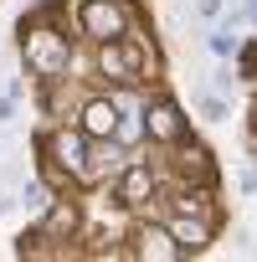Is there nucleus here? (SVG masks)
Instances as JSON below:
<instances>
[{"label":"nucleus","mask_w":257,"mask_h":262,"mask_svg":"<svg viewBox=\"0 0 257 262\" xmlns=\"http://www.w3.org/2000/svg\"><path fill=\"white\" fill-rule=\"evenodd\" d=\"M144 128H149L155 139H165V144H180V139H185V128H180V113H175L165 98L144 108Z\"/></svg>","instance_id":"5"},{"label":"nucleus","mask_w":257,"mask_h":262,"mask_svg":"<svg viewBox=\"0 0 257 262\" xmlns=\"http://www.w3.org/2000/svg\"><path fill=\"white\" fill-rule=\"evenodd\" d=\"M113 128H118V103L93 98V103L82 108V134H88V139H113Z\"/></svg>","instance_id":"6"},{"label":"nucleus","mask_w":257,"mask_h":262,"mask_svg":"<svg viewBox=\"0 0 257 262\" xmlns=\"http://www.w3.org/2000/svg\"><path fill=\"white\" fill-rule=\"evenodd\" d=\"M113 139H123V144H134V139H139V123H134V118H128V123H118V128H113Z\"/></svg>","instance_id":"12"},{"label":"nucleus","mask_w":257,"mask_h":262,"mask_svg":"<svg viewBox=\"0 0 257 262\" xmlns=\"http://www.w3.org/2000/svg\"><path fill=\"white\" fill-rule=\"evenodd\" d=\"M155 190V175L149 165H128L123 180H118V206H144V195Z\"/></svg>","instance_id":"9"},{"label":"nucleus","mask_w":257,"mask_h":262,"mask_svg":"<svg viewBox=\"0 0 257 262\" xmlns=\"http://www.w3.org/2000/svg\"><path fill=\"white\" fill-rule=\"evenodd\" d=\"M26 67L36 77H62L67 62H72V41L57 31V26H26Z\"/></svg>","instance_id":"1"},{"label":"nucleus","mask_w":257,"mask_h":262,"mask_svg":"<svg viewBox=\"0 0 257 262\" xmlns=\"http://www.w3.org/2000/svg\"><path fill=\"white\" fill-rule=\"evenodd\" d=\"M211 52H216V57H231V52H237V41H231L226 31H216V36H211Z\"/></svg>","instance_id":"11"},{"label":"nucleus","mask_w":257,"mask_h":262,"mask_svg":"<svg viewBox=\"0 0 257 262\" xmlns=\"http://www.w3.org/2000/svg\"><path fill=\"white\" fill-rule=\"evenodd\" d=\"M242 16H247V21H257V0H247V6H242Z\"/></svg>","instance_id":"13"},{"label":"nucleus","mask_w":257,"mask_h":262,"mask_svg":"<svg viewBox=\"0 0 257 262\" xmlns=\"http://www.w3.org/2000/svg\"><path fill=\"white\" fill-rule=\"evenodd\" d=\"M52 160L72 175V180H93V165H88V144H82V134H52Z\"/></svg>","instance_id":"3"},{"label":"nucleus","mask_w":257,"mask_h":262,"mask_svg":"<svg viewBox=\"0 0 257 262\" xmlns=\"http://www.w3.org/2000/svg\"><path fill=\"white\" fill-rule=\"evenodd\" d=\"M82 31L98 41H118L128 31V11L123 0H82Z\"/></svg>","instance_id":"2"},{"label":"nucleus","mask_w":257,"mask_h":262,"mask_svg":"<svg viewBox=\"0 0 257 262\" xmlns=\"http://www.w3.org/2000/svg\"><path fill=\"white\" fill-rule=\"evenodd\" d=\"M134 252L149 257V262H175L180 257V242L170 236V226H139L134 231Z\"/></svg>","instance_id":"4"},{"label":"nucleus","mask_w":257,"mask_h":262,"mask_svg":"<svg viewBox=\"0 0 257 262\" xmlns=\"http://www.w3.org/2000/svg\"><path fill=\"white\" fill-rule=\"evenodd\" d=\"M72 226H77V211L72 206H57L52 211V231H72Z\"/></svg>","instance_id":"10"},{"label":"nucleus","mask_w":257,"mask_h":262,"mask_svg":"<svg viewBox=\"0 0 257 262\" xmlns=\"http://www.w3.org/2000/svg\"><path fill=\"white\" fill-rule=\"evenodd\" d=\"M170 236L180 242V252H206V247H211V221H201V216H175V221H170Z\"/></svg>","instance_id":"8"},{"label":"nucleus","mask_w":257,"mask_h":262,"mask_svg":"<svg viewBox=\"0 0 257 262\" xmlns=\"http://www.w3.org/2000/svg\"><path fill=\"white\" fill-rule=\"evenodd\" d=\"M98 67H103L108 77L128 82V77L139 72V52H134V47H118V41H103V52H98Z\"/></svg>","instance_id":"7"}]
</instances>
